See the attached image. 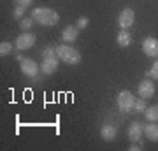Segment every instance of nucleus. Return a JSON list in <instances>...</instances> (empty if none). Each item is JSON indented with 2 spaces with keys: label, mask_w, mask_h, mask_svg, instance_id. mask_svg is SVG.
Masks as SVG:
<instances>
[{
  "label": "nucleus",
  "mask_w": 158,
  "mask_h": 151,
  "mask_svg": "<svg viewBox=\"0 0 158 151\" xmlns=\"http://www.w3.org/2000/svg\"><path fill=\"white\" fill-rule=\"evenodd\" d=\"M77 37H79L77 25H69V27L63 28V32H62V40L63 42H76Z\"/></svg>",
  "instance_id": "11"
},
{
  "label": "nucleus",
  "mask_w": 158,
  "mask_h": 151,
  "mask_svg": "<svg viewBox=\"0 0 158 151\" xmlns=\"http://www.w3.org/2000/svg\"><path fill=\"white\" fill-rule=\"evenodd\" d=\"M137 91H139V97L141 99H151L155 95V84H153L151 79H144V81L139 83Z\"/></svg>",
  "instance_id": "9"
},
{
  "label": "nucleus",
  "mask_w": 158,
  "mask_h": 151,
  "mask_svg": "<svg viewBox=\"0 0 158 151\" xmlns=\"http://www.w3.org/2000/svg\"><path fill=\"white\" fill-rule=\"evenodd\" d=\"M12 53V44L11 42H2L0 44V55L6 56V55H11Z\"/></svg>",
  "instance_id": "19"
},
{
  "label": "nucleus",
  "mask_w": 158,
  "mask_h": 151,
  "mask_svg": "<svg viewBox=\"0 0 158 151\" xmlns=\"http://www.w3.org/2000/svg\"><path fill=\"white\" fill-rule=\"evenodd\" d=\"M142 135H144V128H142V125L139 121H134V123H130L128 127V139L132 142H141Z\"/></svg>",
  "instance_id": "10"
},
{
  "label": "nucleus",
  "mask_w": 158,
  "mask_h": 151,
  "mask_svg": "<svg viewBox=\"0 0 158 151\" xmlns=\"http://www.w3.org/2000/svg\"><path fill=\"white\" fill-rule=\"evenodd\" d=\"M34 44H35V34H32V32H23L21 35H18L16 42H14V46H16L18 51L30 49Z\"/></svg>",
  "instance_id": "5"
},
{
  "label": "nucleus",
  "mask_w": 158,
  "mask_h": 151,
  "mask_svg": "<svg viewBox=\"0 0 158 151\" xmlns=\"http://www.w3.org/2000/svg\"><path fill=\"white\" fill-rule=\"evenodd\" d=\"M142 51L146 56H151V58H156L158 56V39L155 37H146L142 40Z\"/></svg>",
  "instance_id": "8"
},
{
  "label": "nucleus",
  "mask_w": 158,
  "mask_h": 151,
  "mask_svg": "<svg viewBox=\"0 0 158 151\" xmlns=\"http://www.w3.org/2000/svg\"><path fill=\"white\" fill-rule=\"evenodd\" d=\"M56 56L63 63H67V65H77V63L83 60L81 53H79L76 48H72V46H69V44H58L56 46Z\"/></svg>",
  "instance_id": "2"
},
{
  "label": "nucleus",
  "mask_w": 158,
  "mask_h": 151,
  "mask_svg": "<svg viewBox=\"0 0 158 151\" xmlns=\"http://www.w3.org/2000/svg\"><path fill=\"white\" fill-rule=\"evenodd\" d=\"M34 0H16V6H23V7H30Z\"/></svg>",
  "instance_id": "22"
},
{
  "label": "nucleus",
  "mask_w": 158,
  "mask_h": 151,
  "mask_svg": "<svg viewBox=\"0 0 158 151\" xmlns=\"http://www.w3.org/2000/svg\"><path fill=\"white\" fill-rule=\"evenodd\" d=\"M34 23H35V21H34V18H32V16H30V18H23V19H21V25H19V27H21L25 32H28L30 28H32V25H34Z\"/></svg>",
  "instance_id": "18"
},
{
  "label": "nucleus",
  "mask_w": 158,
  "mask_h": 151,
  "mask_svg": "<svg viewBox=\"0 0 158 151\" xmlns=\"http://www.w3.org/2000/svg\"><path fill=\"white\" fill-rule=\"evenodd\" d=\"M116 42H118V46H121V48H128V46L132 44V35H130L128 30H119L118 37H116Z\"/></svg>",
  "instance_id": "14"
},
{
  "label": "nucleus",
  "mask_w": 158,
  "mask_h": 151,
  "mask_svg": "<svg viewBox=\"0 0 158 151\" xmlns=\"http://www.w3.org/2000/svg\"><path fill=\"white\" fill-rule=\"evenodd\" d=\"M146 76H148V78H151V79H156V81H158V58L155 60V63L151 65V69L146 72Z\"/></svg>",
  "instance_id": "16"
},
{
  "label": "nucleus",
  "mask_w": 158,
  "mask_h": 151,
  "mask_svg": "<svg viewBox=\"0 0 158 151\" xmlns=\"http://www.w3.org/2000/svg\"><path fill=\"white\" fill-rule=\"evenodd\" d=\"M118 109L119 112H123V114H127V112L134 111V104H135V99H134V95L130 93L128 90H121L118 93Z\"/></svg>",
  "instance_id": "3"
},
{
  "label": "nucleus",
  "mask_w": 158,
  "mask_h": 151,
  "mask_svg": "<svg viewBox=\"0 0 158 151\" xmlns=\"http://www.w3.org/2000/svg\"><path fill=\"white\" fill-rule=\"evenodd\" d=\"M144 118H146L148 121H158V106L146 107V111H144Z\"/></svg>",
  "instance_id": "15"
},
{
  "label": "nucleus",
  "mask_w": 158,
  "mask_h": 151,
  "mask_svg": "<svg viewBox=\"0 0 158 151\" xmlns=\"http://www.w3.org/2000/svg\"><path fill=\"white\" fill-rule=\"evenodd\" d=\"M142 128H144V135L148 139L153 141V142H158V125L155 121H149V123L142 125Z\"/></svg>",
  "instance_id": "12"
},
{
  "label": "nucleus",
  "mask_w": 158,
  "mask_h": 151,
  "mask_svg": "<svg viewBox=\"0 0 158 151\" xmlns=\"http://www.w3.org/2000/svg\"><path fill=\"white\" fill-rule=\"evenodd\" d=\"M32 18L35 23H39L42 27H55L60 21V14L48 7H35L32 11Z\"/></svg>",
  "instance_id": "1"
},
{
  "label": "nucleus",
  "mask_w": 158,
  "mask_h": 151,
  "mask_svg": "<svg viewBox=\"0 0 158 151\" xmlns=\"http://www.w3.org/2000/svg\"><path fill=\"white\" fill-rule=\"evenodd\" d=\"M134 21H135V12H134V9L125 7L123 11L119 12V18H118L119 28H121V30H127V28H130L134 25Z\"/></svg>",
  "instance_id": "7"
},
{
  "label": "nucleus",
  "mask_w": 158,
  "mask_h": 151,
  "mask_svg": "<svg viewBox=\"0 0 158 151\" xmlns=\"http://www.w3.org/2000/svg\"><path fill=\"white\" fill-rule=\"evenodd\" d=\"M134 111H135V112H144V111H146V99H135Z\"/></svg>",
  "instance_id": "17"
},
{
  "label": "nucleus",
  "mask_w": 158,
  "mask_h": 151,
  "mask_svg": "<svg viewBox=\"0 0 158 151\" xmlns=\"http://www.w3.org/2000/svg\"><path fill=\"white\" fill-rule=\"evenodd\" d=\"M88 25H90V19H88L86 16H81V18L77 19V28H79V30H83V28H86Z\"/></svg>",
  "instance_id": "21"
},
{
  "label": "nucleus",
  "mask_w": 158,
  "mask_h": 151,
  "mask_svg": "<svg viewBox=\"0 0 158 151\" xmlns=\"http://www.w3.org/2000/svg\"><path fill=\"white\" fill-rule=\"evenodd\" d=\"M19 69H21V72L25 74L27 78H32V79L37 78V74H39V70H40L37 62L32 60V58H23L21 62H19Z\"/></svg>",
  "instance_id": "4"
},
{
  "label": "nucleus",
  "mask_w": 158,
  "mask_h": 151,
  "mask_svg": "<svg viewBox=\"0 0 158 151\" xmlns=\"http://www.w3.org/2000/svg\"><path fill=\"white\" fill-rule=\"evenodd\" d=\"M58 58L56 55L55 56H42V63H40V72L46 74V76H51L58 70Z\"/></svg>",
  "instance_id": "6"
},
{
  "label": "nucleus",
  "mask_w": 158,
  "mask_h": 151,
  "mask_svg": "<svg viewBox=\"0 0 158 151\" xmlns=\"http://www.w3.org/2000/svg\"><path fill=\"white\" fill-rule=\"evenodd\" d=\"M25 9H27V7L16 6V7H14V11H12V16L16 18V19H21V18H23V12H25Z\"/></svg>",
  "instance_id": "20"
},
{
  "label": "nucleus",
  "mask_w": 158,
  "mask_h": 151,
  "mask_svg": "<svg viewBox=\"0 0 158 151\" xmlns=\"http://www.w3.org/2000/svg\"><path fill=\"white\" fill-rule=\"evenodd\" d=\"M142 146L141 144H130V151H141Z\"/></svg>",
  "instance_id": "23"
},
{
  "label": "nucleus",
  "mask_w": 158,
  "mask_h": 151,
  "mask_svg": "<svg viewBox=\"0 0 158 151\" xmlns=\"http://www.w3.org/2000/svg\"><path fill=\"white\" fill-rule=\"evenodd\" d=\"M116 134H118V130H116V127H113V125H104L100 128V135L104 141H107V142H111V141L116 137Z\"/></svg>",
  "instance_id": "13"
}]
</instances>
